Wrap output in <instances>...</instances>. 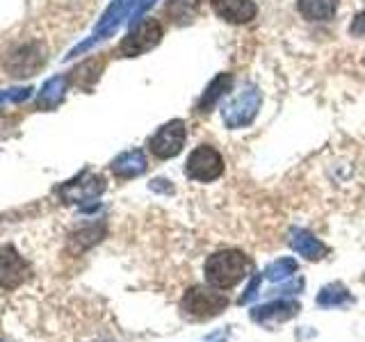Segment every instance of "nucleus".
<instances>
[{"label":"nucleus","mask_w":365,"mask_h":342,"mask_svg":"<svg viewBox=\"0 0 365 342\" xmlns=\"http://www.w3.org/2000/svg\"><path fill=\"white\" fill-rule=\"evenodd\" d=\"M249 258L237 249H224L205 260V281L217 290H228L245 279Z\"/></svg>","instance_id":"f257e3e1"},{"label":"nucleus","mask_w":365,"mask_h":342,"mask_svg":"<svg viewBox=\"0 0 365 342\" xmlns=\"http://www.w3.org/2000/svg\"><path fill=\"white\" fill-rule=\"evenodd\" d=\"M226 306H228L226 294L215 292V290H205V288L187 290V294L182 296V301H180L182 313L194 319H210L215 315H220Z\"/></svg>","instance_id":"f03ea898"},{"label":"nucleus","mask_w":365,"mask_h":342,"mask_svg":"<svg viewBox=\"0 0 365 342\" xmlns=\"http://www.w3.org/2000/svg\"><path fill=\"white\" fill-rule=\"evenodd\" d=\"M185 174L192 180L199 182H210L215 178H220L224 174V157L220 155V151L208 144L197 146L187 157V167Z\"/></svg>","instance_id":"7ed1b4c3"},{"label":"nucleus","mask_w":365,"mask_h":342,"mask_svg":"<svg viewBox=\"0 0 365 342\" xmlns=\"http://www.w3.org/2000/svg\"><path fill=\"white\" fill-rule=\"evenodd\" d=\"M187 137V128L182 121H171L167 125H163L151 140H148V151H151L155 157L167 160L174 157L182 151V144H185Z\"/></svg>","instance_id":"20e7f679"},{"label":"nucleus","mask_w":365,"mask_h":342,"mask_svg":"<svg viewBox=\"0 0 365 342\" xmlns=\"http://www.w3.org/2000/svg\"><path fill=\"white\" fill-rule=\"evenodd\" d=\"M28 276H30V265L26 262V258L11 244H5L0 249V288L16 290L26 283Z\"/></svg>","instance_id":"39448f33"},{"label":"nucleus","mask_w":365,"mask_h":342,"mask_svg":"<svg viewBox=\"0 0 365 342\" xmlns=\"http://www.w3.org/2000/svg\"><path fill=\"white\" fill-rule=\"evenodd\" d=\"M160 37H163V26L155 21V19H148L144 23H140L128 37L123 39L121 43V53L123 55H142L146 53L148 48H153V46L160 41Z\"/></svg>","instance_id":"423d86ee"},{"label":"nucleus","mask_w":365,"mask_h":342,"mask_svg":"<svg viewBox=\"0 0 365 342\" xmlns=\"http://www.w3.org/2000/svg\"><path fill=\"white\" fill-rule=\"evenodd\" d=\"M210 7L222 21L235 23V26L254 21L258 14V7L254 0H210Z\"/></svg>","instance_id":"0eeeda50"},{"label":"nucleus","mask_w":365,"mask_h":342,"mask_svg":"<svg viewBox=\"0 0 365 342\" xmlns=\"http://www.w3.org/2000/svg\"><path fill=\"white\" fill-rule=\"evenodd\" d=\"M297 313H299V304L274 301L267 306L254 308V311H251V319H254V322H283V319H290Z\"/></svg>","instance_id":"6e6552de"},{"label":"nucleus","mask_w":365,"mask_h":342,"mask_svg":"<svg viewBox=\"0 0 365 342\" xmlns=\"http://www.w3.org/2000/svg\"><path fill=\"white\" fill-rule=\"evenodd\" d=\"M290 244H292V249L297 251V254L308 258V260H319L327 254L324 244L319 242L317 237H313L311 233H306V231H294L290 235Z\"/></svg>","instance_id":"1a4fd4ad"},{"label":"nucleus","mask_w":365,"mask_h":342,"mask_svg":"<svg viewBox=\"0 0 365 342\" xmlns=\"http://www.w3.org/2000/svg\"><path fill=\"white\" fill-rule=\"evenodd\" d=\"M338 9V0H299V11L308 21H329Z\"/></svg>","instance_id":"9d476101"},{"label":"nucleus","mask_w":365,"mask_h":342,"mask_svg":"<svg viewBox=\"0 0 365 342\" xmlns=\"http://www.w3.org/2000/svg\"><path fill=\"white\" fill-rule=\"evenodd\" d=\"M165 11L174 23H187L197 16L199 0H167Z\"/></svg>","instance_id":"9b49d317"},{"label":"nucleus","mask_w":365,"mask_h":342,"mask_svg":"<svg viewBox=\"0 0 365 342\" xmlns=\"http://www.w3.org/2000/svg\"><path fill=\"white\" fill-rule=\"evenodd\" d=\"M112 169H114V174H117V176L130 178V176L142 174V171L146 169V160H144L142 153H137V151L135 153H125L112 165Z\"/></svg>","instance_id":"f8f14e48"},{"label":"nucleus","mask_w":365,"mask_h":342,"mask_svg":"<svg viewBox=\"0 0 365 342\" xmlns=\"http://www.w3.org/2000/svg\"><path fill=\"white\" fill-rule=\"evenodd\" d=\"M349 301H351V296H349V292L342 288L340 283L327 285V288H322V292H319V296H317V304L324 306V308L342 306V304H349Z\"/></svg>","instance_id":"ddd939ff"},{"label":"nucleus","mask_w":365,"mask_h":342,"mask_svg":"<svg viewBox=\"0 0 365 342\" xmlns=\"http://www.w3.org/2000/svg\"><path fill=\"white\" fill-rule=\"evenodd\" d=\"M294 271H297V262L292 258H283V260L272 262V265L265 269V276L269 281H285Z\"/></svg>","instance_id":"4468645a"},{"label":"nucleus","mask_w":365,"mask_h":342,"mask_svg":"<svg viewBox=\"0 0 365 342\" xmlns=\"http://www.w3.org/2000/svg\"><path fill=\"white\" fill-rule=\"evenodd\" d=\"M258 285H260V276H254V281L249 283V288H247V292L240 296V304H249L254 296L258 294Z\"/></svg>","instance_id":"2eb2a0df"},{"label":"nucleus","mask_w":365,"mask_h":342,"mask_svg":"<svg viewBox=\"0 0 365 342\" xmlns=\"http://www.w3.org/2000/svg\"><path fill=\"white\" fill-rule=\"evenodd\" d=\"M354 32H365V14L356 19V26H354Z\"/></svg>","instance_id":"dca6fc26"}]
</instances>
